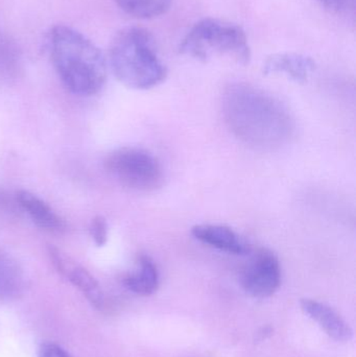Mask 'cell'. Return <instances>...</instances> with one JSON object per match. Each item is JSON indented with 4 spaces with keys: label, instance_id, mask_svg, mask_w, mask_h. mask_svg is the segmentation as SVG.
I'll use <instances>...</instances> for the list:
<instances>
[{
    "label": "cell",
    "instance_id": "16",
    "mask_svg": "<svg viewBox=\"0 0 356 357\" xmlns=\"http://www.w3.org/2000/svg\"><path fill=\"white\" fill-rule=\"evenodd\" d=\"M17 59V47L8 38L0 35V63L10 64Z\"/></svg>",
    "mask_w": 356,
    "mask_h": 357
},
{
    "label": "cell",
    "instance_id": "6",
    "mask_svg": "<svg viewBox=\"0 0 356 357\" xmlns=\"http://www.w3.org/2000/svg\"><path fill=\"white\" fill-rule=\"evenodd\" d=\"M282 271L279 259L271 250H257L242 268L240 284L251 297L267 299L281 285Z\"/></svg>",
    "mask_w": 356,
    "mask_h": 357
},
{
    "label": "cell",
    "instance_id": "12",
    "mask_svg": "<svg viewBox=\"0 0 356 357\" xmlns=\"http://www.w3.org/2000/svg\"><path fill=\"white\" fill-rule=\"evenodd\" d=\"M123 284L130 291L142 297L156 293L160 284V274L154 260L148 255L140 256L137 268L125 276Z\"/></svg>",
    "mask_w": 356,
    "mask_h": 357
},
{
    "label": "cell",
    "instance_id": "13",
    "mask_svg": "<svg viewBox=\"0 0 356 357\" xmlns=\"http://www.w3.org/2000/svg\"><path fill=\"white\" fill-rule=\"evenodd\" d=\"M25 287L24 273L18 262L0 251V301L19 299L24 294Z\"/></svg>",
    "mask_w": 356,
    "mask_h": 357
},
{
    "label": "cell",
    "instance_id": "4",
    "mask_svg": "<svg viewBox=\"0 0 356 357\" xmlns=\"http://www.w3.org/2000/svg\"><path fill=\"white\" fill-rule=\"evenodd\" d=\"M179 52L200 62L215 56H227L240 65H249L251 47L248 36L238 23L224 19H201L180 42Z\"/></svg>",
    "mask_w": 356,
    "mask_h": 357
},
{
    "label": "cell",
    "instance_id": "17",
    "mask_svg": "<svg viewBox=\"0 0 356 357\" xmlns=\"http://www.w3.org/2000/svg\"><path fill=\"white\" fill-rule=\"evenodd\" d=\"M37 357H72L64 348L54 343H44L38 350Z\"/></svg>",
    "mask_w": 356,
    "mask_h": 357
},
{
    "label": "cell",
    "instance_id": "5",
    "mask_svg": "<svg viewBox=\"0 0 356 357\" xmlns=\"http://www.w3.org/2000/svg\"><path fill=\"white\" fill-rule=\"evenodd\" d=\"M105 165L113 178L133 190L150 192L161 188L164 182L160 161L144 149H119L107 157Z\"/></svg>",
    "mask_w": 356,
    "mask_h": 357
},
{
    "label": "cell",
    "instance_id": "9",
    "mask_svg": "<svg viewBox=\"0 0 356 357\" xmlns=\"http://www.w3.org/2000/svg\"><path fill=\"white\" fill-rule=\"evenodd\" d=\"M316 70V62L311 56L297 52H278L265 59L263 65L265 75H284L299 84L309 81Z\"/></svg>",
    "mask_w": 356,
    "mask_h": 357
},
{
    "label": "cell",
    "instance_id": "8",
    "mask_svg": "<svg viewBox=\"0 0 356 357\" xmlns=\"http://www.w3.org/2000/svg\"><path fill=\"white\" fill-rule=\"evenodd\" d=\"M192 235L200 243L232 255H249L252 252L250 243L244 237L224 225H196L192 228Z\"/></svg>",
    "mask_w": 356,
    "mask_h": 357
},
{
    "label": "cell",
    "instance_id": "2",
    "mask_svg": "<svg viewBox=\"0 0 356 357\" xmlns=\"http://www.w3.org/2000/svg\"><path fill=\"white\" fill-rule=\"evenodd\" d=\"M47 48L54 70L69 91L90 96L102 89L108 70L106 58L85 35L56 25L48 33Z\"/></svg>",
    "mask_w": 356,
    "mask_h": 357
},
{
    "label": "cell",
    "instance_id": "10",
    "mask_svg": "<svg viewBox=\"0 0 356 357\" xmlns=\"http://www.w3.org/2000/svg\"><path fill=\"white\" fill-rule=\"evenodd\" d=\"M301 310L315 321L322 331L336 342H348L353 339V331L342 316L327 304L305 298L300 301Z\"/></svg>",
    "mask_w": 356,
    "mask_h": 357
},
{
    "label": "cell",
    "instance_id": "14",
    "mask_svg": "<svg viewBox=\"0 0 356 357\" xmlns=\"http://www.w3.org/2000/svg\"><path fill=\"white\" fill-rule=\"evenodd\" d=\"M116 6L129 16L141 20L158 18L171 8L173 0H114Z\"/></svg>",
    "mask_w": 356,
    "mask_h": 357
},
{
    "label": "cell",
    "instance_id": "18",
    "mask_svg": "<svg viewBox=\"0 0 356 357\" xmlns=\"http://www.w3.org/2000/svg\"><path fill=\"white\" fill-rule=\"evenodd\" d=\"M272 335V328L271 327H263L258 333H257V340L258 341H263V340L267 339L268 337Z\"/></svg>",
    "mask_w": 356,
    "mask_h": 357
},
{
    "label": "cell",
    "instance_id": "3",
    "mask_svg": "<svg viewBox=\"0 0 356 357\" xmlns=\"http://www.w3.org/2000/svg\"><path fill=\"white\" fill-rule=\"evenodd\" d=\"M109 62L116 79L131 89H152L161 85L169 73L154 36L141 26H127L114 36Z\"/></svg>",
    "mask_w": 356,
    "mask_h": 357
},
{
    "label": "cell",
    "instance_id": "1",
    "mask_svg": "<svg viewBox=\"0 0 356 357\" xmlns=\"http://www.w3.org/2000/svg\"><path fill=\"white\" fill-rule=\"evenodd\" d=\"M223 115L232 134L254 150H280L292 142L296 132L288 107L270 92L248 83L226 88Z\"/></svg>",
    "mask_w": 356,
    "mask_h": 357
},
{
    "label": "cell",
    "instance_id": "7",
    "mask_svg": "<svg viewBox=\"0 0 356 357\" xmlns=\"http://www.w3.org/2000/svg\"><path fill=\"white\" fill-rule=\"evenodd\" d=\"M48 253L59 273L66 277L75 287H77L92 305L100 310L104 308L106 301L104 291L96 279L86 268L75 264L60 250L52 245L48 248Z\"/></svg>",
    "mask_w": 356,
    "mask_h": 357
},
{
    "label": "cell",
    "instance_id": "11",
    "mask_svg": "<svg viewBox=\"0 0 356 357\" xmlns=\"http://www.w3.org/2000/svg\"><path fill=\"white\" fill-rule=\"evenodd\" d=\"M17 202L39 228L52 233H62L66 229L64 220L33 193L20 190L17 192Z\"/></svg>",
    "mask_w": 356,
    "mask_h": 357
},
{
    "label": "cell",
    "instance_id": "15",
    "mask_svg": "<svg viewBox=\"0 0 356 357\" xmlns=\"http://www.w3.org/2000/svg\"><path fill=\"white\" fill-rule=\"evenodd\" d=\"M90 233H91L92 238L94 243L102 247L108 241V224L106 220L102 216H98L92 220L91 226H90Z\"/></svg>",
    "mask_w": 356,
    "mask_h": 357
}]
</instances>
